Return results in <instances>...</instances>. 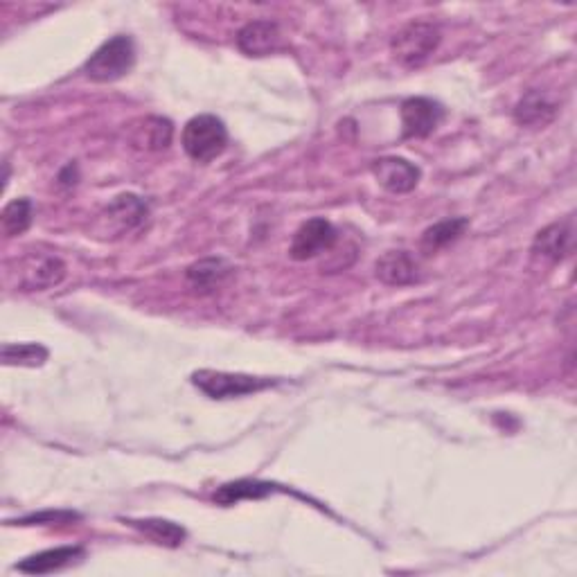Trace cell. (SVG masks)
<instances>
[{
	"mask_svg": "<svg viewBox=\"0 0 577 577\" xmlns=\"http://www.w3.org/2000/svg\"><path fill=\"white\" fill-rule=\"evenodd\" d=\"M445 120L442 104L429 97H411L402 104V127L404 138H426Z\"/></svg>",
	"mask_w": 577,
	"mask_h": 577,
	"instance_id": "obj_6",
	"label": "cell"
},
{
	"mask_svg": "<svg viewBox=\"0 0 577 577\" xmlns=\"http://www.w3.org/2000/svg\"><path fill=\"white\" fill-rule=\"evenodd\" d=\"M21 287L28 291H43L61 284L66 278V266L55 255L32 253L19 264Z\"/></svg>",
	"mask_w": 577,
	"mask_h": 577,
	"instance_id": "obj_9",
	"label": "cell"
},
{
	"mask_svg": "<svg viewBox=\"0 0 577 577\" xmlns=\"http://www.w3.org/2000/svg\"><path fill=\"white\" fill-rule=\"evenodd\" d=\"M172 122L165 118H147L142 122V127H136L133 133V145H138L147 152H161L167 149L172 142Z\"/></svg>",
	"mask_w": 577,
	"mask_h": 577,
	"instance_id": "obj_16",
	"label": "cell"
},
{
	"mask_svg": "<svg viewBox=\"0 0 577 577\" xmlns=\"http://www.w3.org/2000/svg\"><path fill=\"white\" fill-rule=\"evenodd\" d=\"M557 115V102L544 91H530L521 97L514 109V120L526 127H539L548 124Z\"/></svg>",
	"mask_w": 577,
	"mask_h": 577,
	"instance_id": "obj_13",
	"label": "cell"
},
{
	"mask_svg": "<svg viewBox=\"0 0 577 577\" xmlns=\"http://www.w3.org/2000/svg\"><path fill=\"white\" fill-rule=\"evenodd\" d=\"M228 262L219 260V257H208V260H201L197 264H192L188 269V282L194 291H201V294H212V291L219 289L221 284L226 282L230 275Z\"/></svg>",
	"mask_w": 577,
	"mask_h": 577,
	"instance_id": "obj_14",
	"label": "cell"
},
{
	"mask_svg": "<svg viewBox=\"0 0 577 577\" xmlns=\"http://www.w3.org/2000/svg\"><path fill=\"white\" fill-rule=\"evenodd\" d=\"M442 34L433 23H411L395 34L390 52L397 64L404 68H417L429 59L440 46Z\"/></svg>",
	"mask_w": 577,
	"mask_h": 577,
	"instance_id": "obj_3",
	"label": "cell"
},
{
	"mask_svg": "<svg viewBox=\"0 0 577 577\" xmlns=\"http://www.w3.org/2000/svg\"><path fill=\"white\" fill-rule=\"evenodd\" d=\"M127 523L131 528L145 532L149 539H154L156 544H161V546L176 548V546H181L183 539H185V530L181 526H176V523L165 521V519H140V521L131 519Z\"/></svg>",
	"mask_w": 577,
	"mask_h": 577,
	"instance_id": "obj_18",
	"label": "cell"
},
{
	"mask_svg": "<svg viewBox=\"0 0 577 577\" xmlns=\"http://www.w3.org/2000/svg\"><path fill=\"white\" fill-rule=\"evenodd\" d=\"M377 278L390 287H404L417 280V264L406 251H390L379 257L375 266Z\"/></svg>",
	"mask_w": 577,
	"mask_h": 577,
	"instance_id": "obj_12",
	"label": "cell"
},
{
	"mask_svg": "<svg viewBox=\"0 0 577 577\" xmlns=\"http://www.w3.org/2000/svg\"><path fill=\"white\" fill-rule=\"evenodd\" d=\"M147 219V203L138 199L136 194H122L115 199L109 208L100 215V233L109 237L111 235H124L129 230L138 228L142 221Z\"/></svg>",
	"mask_w": 577,
	"mask_h": 577,
	"instance_id": "obj_5",
	"label": "cell"
},
{
	"mask_svg": "<svg viewBox=\"0 0 577 577\" xmlns=\"http://www.w3.org/2000/svg\"><path fill=\"white\" fill-rule=\"evenodd\" d=\"M336 242V230L327 219H309L307 224L298 228V233L294 235V242H291V257L298 262L312 260V257L321 255L323 251H330Z\"/></svg>",
	"mask_w": 577,
	"mask_h": 577,
	"instance_id": "obj_7",
	"label": "cell"
},
{
	"mask_svg": "<svg viewBox=\"0 0 577 577\" xmlns=\"http://www.w3.org/2000/svg\"><path fill=\"white\" fill-rule=\"evenodd\" d=\"M48 361V350L37 343H5L3 345V363L5 366H28L37 368Z\"/></svg>",
	"mask_w": 577,
	"mask_h": 577,
	"instance_id": "obj_21",
	"label": "cell"
},
{
	"mask_svg": "<svg viewBox=\"0 0 577 577\" xmlns=\"http://www.w3.org/2000/svg\"><path fill=\"white\" fill-rule=\"evenodd\" d=\"M467 226H469V219L465 217L438 221L436 226L424 230L422 246L426 248V251H438V248H445L449 244H454L456 239L465 233Z\"/></svg>",
	"mask_w": 577,
	"mask_h": 577,
	"instance_id": "obj_19",
	"label": "cell"
},
{
	"mask_svg": "<svg viewBox=\"0 0 577 577\" xmlns=\"http://www.w3.org/2000/svg\"><path fill=\"white\" fill-rule=\"evenodd\" d=\"M571 237V221H557V224H550L548 228L539 230L535 244H532V251L557 262L571 251Z\"/></svg>",
	"mask_w": 577,
	"mask_h": 577,
	"instance_id": "obj_15",
	"label": "cell"
},
{
	"mask_svg": "<svg viewBox=\"0 0 577 577\" xmlns=\"http://www.w3.org/2000/svg\"><path fill=\"white\" fill-rule=\"evenodd\" d=\"M275 492V485L271 483H260V481H235L228 485H221L215 492V501L219 505H235L244 499L260 501L264 496H269Z\"/></svg>",
	"mask_w": 577,
	"mask_h": 577,
	"instance_id": "obj_17",
	"label": "cell"
},
{
	"mask_svg": "<svg viewBox=\"0 0 577 577\" xmlns=\"http://www.w3.org/2000/svg\"><path fill=\"white\" fill-rule=\"evenodd\" d=\"M372 174H375L377 183L390 194H408L417 188L420 183V167L408 163L406 158L386 156L372 163Z\"/></svg>",
	"mask_w": 577,
	"mask_h": 577,
	"instance_id": "obj_8",
	"label": "cell"
},
{
	"mask_svg": "<svg viewBox=\"0 0 577 577\" xmlns=\"http://www.w3.org/2000/svg\"><path fill=\"white\" fill-rule=\"evenodd\" d=\"M192 384L210 399H233L260 393L264 388L275 386V381L251 375H230V372L199 370L192 375Z\"/></svg>",
	"mask_w": 577,
	"mask_h": 577,
	"instance_id": "obj_4",
	"label": "cell"
},
{
	"mask_svg": "<svg viewBox=\"0 0 577 577\" xmlns=\"http://www.w3.org/2000/svg\"><path fill=\"white\" fill-rule=\"evenodd\" d=\"M136 64V46H133L131 37H124V34H118V37L109 39L97 48L91 59L86 61L84 73L88 79L100 84H109V82H118L129 70Z\"/></svg>",
	"mask_w": 577,
	"mask_h": 577,
	"instance_id": "obj_1",
	"label": "cell"
},
{
	"mask_svg": "<svg viewBox=\"0 0 577 577\" xmlns=\"http://www.w3.org/2000/svg\"><path fill=\"white\" fill-rule=\"evenodd\" d=\"M86 553L82 546H61L52 550H43V553L32 555L28 559H23L21 564H16V571L28 573V575H46L55 573L66 568L70 564H75L77 559H82Z\"/></svg>",
	"mask_w": 577,
	"mask_h": 577,
	"instance_id": "obj_11",
	"label": "cell"
},
{
	"mask_svg": "<svg viewBox=\"0 0 577 577\" xmlns=\"http://www.w3.org/2000/svg\"><path fill=\"white\" fill-rule=\"evenodd\" d=\"M183 149L192 161L212 163L228 145L226 124L217 115H197L183 129Z\"/></svg>",
	"mask_w": 577,
	"mask_h": 577,
	"instance_id": "obj_2",
	"label": "cell"
},
{
	"mask_svg": "<svg viewBox=\"0 0 577 577\" xmlns=\"http://www.w3.org/2000/svg\"><path fill=\"white\" fill-rule=\"evenodd\" d=\"M280 28L273 21H251L237 32V46L248 57H266L280 48Z\"/></svg>",
	"mask_w": 577,
	"mask_h": 577,
	"instance_id": "obj_10",
	"label": "cell"
},
{
	"mask_svg": "<svg viewBox=\"0 0 577 577\" xmlns=\"http://www.w3.org/2000/svg\"><path fill=\"white\" fill-rule=\"evenodd\" d=\"M5 237H19L32 224V201L30 199H14L3 208L0 215Z\"/></svg>",
	"mask_w": 577,
	"mask_h": 577,
	"instance_id": "obj_20",
	"label": "cell"
}]
</instances>
